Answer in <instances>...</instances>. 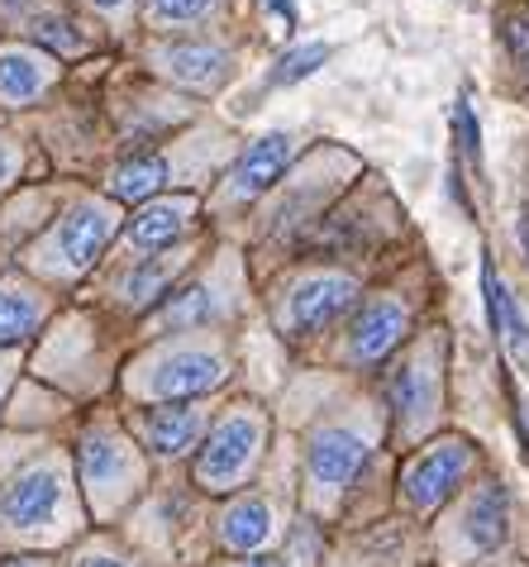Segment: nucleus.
<instances>
[{
	"label": "nucleus",
	"mask_w": 529,
	"mask_h": 567,
	"mask_svg": "<svg viewBox=\"0 0 529 567\" xmlns=\"http://www.w3.org/2000/svg\"><path fill=\"white\" fill-rule=\"evenodd\" d=\"M225 315V291H220V281H191V287H181L173 301H167L158 315H153L148 324H158V329H200V324H210V320H220Z\"/></svg>",
	"instance_id": "nucleus-19"
},
{
	"label": "nucleus",
	"mask_w": 529,
	"mask_h": 567,
	"mask_svg": "<svg viewBox=\"0 0 529 567\" xmlns=\"http://www.w3.org/2000/svg\"><path fill=\"white\" fill-rule=\"evenodd\" d=\"M76 567H129L124 558H111V554H91V558H82Z\"/></svg>",
	"instance_id": "nucleus-27"
},
{
	"label": "nucleus",
	"mask_w": 529,
	"mask_h": 567,
	"mask_svg": "<svg viewBox=\"0 0 529 567\" xmlns=\"http://www.w3.org/2000/svg\"><path fill=\"white\" fill-rule=\"evenodd\" d=\"M24 34L34 39V49H53V53H82L86 49V39L76 34V24L58 10H34L24 20Z\"/></svg>",
	"instance_id": "nucleus-23"
},
{
	"label": "nucleus",
	"mask_w": 529,
	"mask_h": 567,
	"mask_svg": "<svg viewBox=\"0 0 529 567\" xmlns=\"http://www.w3.org/2000/svg\"><path fill=\"white\" fill-rule=\"evenodd\" d=\"M134 430L153 453L177 458V453L191 449L200 430H206V411H200V405H153V411L134 415Z\"/></svg>",
	"instance_id": "nucleus-13"
},
{
	"label": "nucleus",
	"mask_w": 529,
	"mask_h": 567,
	"mask_svg": "<svg viewBox=\"0 0 529 567\" xmlns=\"http://www.w3.org/2000/svg\"><path fill=\"white\" fill-rule=\"evenodd\" d=\"M357 296V281L349 272H310L287 291L282 310H277V324L282 334H315L330 320H339Z\"/></svg>",
	"instance_id": "nucleus-7"
},
{
	"label": "nucleus",
	"mask_w": 529,
	"mask_h": 567,
	"mask_svg": "<svg viewBox=\"0 0 529 567\" xmlns=\"http://www.w3.org/2000/svg\"><path fill=\"white\" fill-rule=\"evenodd\" d=\"M225 377H229V358L215 343L196 339V343H173V349L138 362V372H129V386L144 401H181V396L215 391Z\"/></svg>",
	"instance_id": "nucleus-3"
},
{
	"label": "nucleus",
	"mask_w": 529,
	"mask_h": 567,
	"mask_svg": "<svg viewBox=\"0 0 529 567\" xmlns=\"http://www.w3.org/2000/svg\"><path fill=\"white\" fill-rule=\"evenodd\" d=\"M6 377H10V372H6V362H0V391H6Z\"/></svg>",
	"instance_id": "nucleus-34"
},
{
	"label": "nucleus",
	"mask_w": 529,
	"mask_h": 567,
	"mask_svg": "<svg viewBox=\"0 0 529 567\" xmlns=\"http://www.w3.org/2000/svg\"><path fill=\"white\" fill-rule=\"evenodd\" d=\"M82 482H86V496L96 501V511H115L144 482V463H138V453L120 434L96 430L82 439Z\"/></svg>",
	"instance_id": "nucleus-6"
},
{
	"label": "nucleus",
	"mask_w": 529,
	"mask_h": 567,
	"mask_svg": "<svg viewBox=\"0 0 529 567\" xmlns=\"http://www.w3.org/2000/svg\"><path fill=\"white\" fill-rule=\"evenodd\" d=\"M0 567H49V563H43V558H39V563H34V558H6Z\"/></svg>",
	"instance_id": "nucleus-31"
},
{
	"label": "nucleus",
	"mask_w": 529,
	"mask_h": 567,
	"mask_svg": "<svg viewBox=\"0 0 529 567\" xmlns=\"http://www.w3.org/2000/svg\"><path fill=\"white\" fill-rule=\"evenodd\" d=\"M272 534H277V515L268 501H258V496L235 501L220 519V539H225V548H235V554H258V548L272 544Z\"/></svg>",
	"instance_id": "nucleus-18"
},
{
	"label": "nucleus",
	"mask_w": 529,
	"mask_h": 567,
	"mask_svg": "<svg viewBox=\"0 0 529 567\" xmlns=\"http://www.w3.org/2000/svg\"><path fill=\"white\" fill-rule=\"evenodd\" d=\"M0 529L14 534V539H39V544H58L76 529L72 486H68L62 458L29 463L20 477L0 492Z\"/></svg>",
	"instance_id": "nucleus-1"
},
{
	"label": "nucleus",
	"mask_w": 529,
	"mask_h": 567,
	"mask_svg": "<svg viewBox=\"0 0 529 567\" xmlns=\"http://www.w3.org/2000/svg\"><path fill=\"white\" fill-rule=\"evenodd\" d=\"M91 6H96V10H105V14H115V10H124V6H129V0H91Z\"/></svg>",
	"instance_id": "nucleus-29"
},
{
	"label": "nucleus",
	"mask_w": 529,
	"mask_h": 567,
	"mask_svg": "<svg viewBox=\"0 0 529 567\" xmlns=\"http://www.w3.org/2000/svg\"><path fill=\"white\" fill-rule=\"evenodd\" d=\"M243 567H282L277 558H253V563H243Z\"/></svg>",
	"instance_id": "nucleus-32"
},
{
	"label": "nucleus",
	"mask_w": 529,
	"mask_h": 567,
	"mask_svg": "<svg viewBox=\"0 0 529 567\" xmlns=\"http://www.w3.org/2000/svg\"><path fill=\"white\" fill-rule=\"evenodd\" d=\"M401 334H406V306H401V301H372L353 320L344 353L353 362H377V358H386L396 349Z\"/></svg>",
	"instance_id": "nucleus-15"
},
{
	"label": "nucleus",
	"mask_w": 529,
	"mask_h": 567,
	"mask_svg": "<svg viewBox=\"0 0 529 567\" xmlns=\"http://www.w3.org/2000/svg\"><path fill=\"white\" fill-rule=\"evenodd\" d=\"M392 401H396V420L406 434H419L439 415V362H434V349H419L401 362L396 382H392Z\"/></svg>",
	"instance_id": "nucleus-9"
},
{
	"label": "nucleus",
	"mask_w": 529,
	"mask_h": 567,
	"mask_svg": "<svg viewBox=\"0 0 529 567\" xmlns=\"http://www.w3.org/2000/svg\"><path fill=\"white\" fill-rule=\"evenodd\" d=\"M0 10H14V14H20V10H34V0H0Z\"/></svg>",
	"instance_id": "nucleus-30"
},
{
	"label": "nucleus",
	"mask_w": 529,
	"mask_h": 567,
	"mask_svg": "<svg viewBox=\"0 0 529 567\" xmlns=\"http://www.w3.org/2000/svg\"><path fill=\"white\" fill-rule=\"evenodd\" d=\"M191 219H196V200L191 196H158V200H148V206L134 215L129 244H138V248H167L177 234H186Z\"/></svg>",
	"instance_id": "nucleus-17"
},
{
	"label": "nucleus",
	"mask_w": 529,
	"mask_h": 567,
	"mask_svg": "<svg viewBox=\"0 0 529 567\" xmlns=\"http://www.w3.org/2000/svg\"><path fill=\"white\" fill-rule=\"evenodd\" d=\"M43 315H49V296L24 277H6L0 281V349L29 339L43 324Z\"/></svg>",
	"instance_id": "nucleus-16"
},
{
	"label": "nucleus",
	"mask_w": 529,
	"mask_h": 567,
	"mask_svg": "<svg viewBox=\"0 0 529 567\" xmlns=\"http://www.w3.org/2000/svg\"><path fill=\"white\" fill-rule=\"evenodd\" d=\"M14 177H20V148L10 138H0V186H10Z\"/></svg>",
	"instance_id": "nucleus-26"
},
{
	"label": "nucleus",
	"mask_w": 529,
	"mask_h": 567,
	"mask_svg": "<svg viewBox=\"0 0 529 567\" xmlns=\"http://www.w3.org/2000/svg\"><path fill=\"white\" fill-rule=\"evenodd\" d=\"M115 229H120L115 206H105V200H76V206L43 234V244H34V267L58 281L82 277L86 267L101 258V248L111 244Z\"/></svg>",
	"instance_id": "nucleus-2"
},
{
	"label": "nucleus",
	"mask_w": 529,
	"mask_h": 567,
	"mask_svg": "<svg viewBox=\"0 0 529 567\" xmlns=\"http://www.w3.org/2000/svg\"><path fill=\"white\" fill-rule=\"evenodd\" d=\"M58 82V62L34 43H6L0 49V105H34Z\"/></svg>",
	"instance_id": "nucleus-11"
},
{
	"label": "nucleus",
	"mask_w": 529,
	"mask_h": 567,
	"mask_svg": "<svg viewBox=\"0 0 529 567\" xmlns=\"http://www.w3.org/2000/svg\"><path fill=\"white\" fill-rule=\"evenodd\" d=\"M262 439H268V420H262L258 405H235L215 434L206 439L196 458V482L206 492H235V486L248 482V472L262 458Z\"/></svg>",
	"instance_id": "nucleus-4"
},
{
	"label": "nucleus",
	"mask_w": 529,
	"mask_h": 567,
	"mask_svg": "<svg viewBox=\"0 0 529 567\" xmlns=\"http://www.w3.org/2000/svg\"><path fill=\"white\" fill-rule=\"evenodd\" d=\"M153 62L186 91H215L229 76V53L215 43H173V49L153 53Z\"/></svg>",
	"instance_id": "nucleus-14"
},
{
	"label": "nucleus",
	"mask_w": 529,
	"mask_h": 567,
	"mask_svg": "<svg viewBox=\"0 0 529 567\" xmlns=\"http://www.w3.org/2000/svg\"><path fill=\"white\" fill-rule=\"evenodd\" d=\"M481 281H487V306H491V320H496V329H501L506 349L529 362V315H525V306L501 287V277L491 272V262L481 267Z\"/></svg>",
	"instance_id": "nucleus-20"
},
{
	"label": "nucleus",
	"mask_w": 529,
	"mask_h": 567,
	"mask_svg": "<svg viewBox=\"0 0 529 567\" xmlns=\"http://www.w3.org/2000/svg\"><path fill=\"white\" fill-rule=\"evenodd\" d=\"M272 6H277V24H291V0H272Z\"/></svg>",
	"instance_id": "nucleus-28"
},
{
	"label": "nucleus",
	"mask_w": 529,
	"mask_h": 567,
	"mask_svg": "<svg viewBox=\"0 0 529 567\" xmlns=\"http://www.w3.org/2000/svg\"><path fill=\"white\" fill-rule=\"evenodd\" d=\"M181 262H186V248H158V254L144 258L129 277H124V301L129 306H153L167 291V281L181 272Z\"/></svg>",
	"instance_id": "nucleus-21"
},
{
	"label": "nucleus",
	"mask_w": 529,
	"mask_h": 567,
	"mask_svg": "<svg viewBox=\"0 0 529 567\" xmlns=\"http://www.w3.org/2000/svg\"><path fill=\"white\" fill-rule=\"evenodd\" d=\"M167 182H173L167 157H134V163H124L111 177V196L115 200H148L153 192H163Z\"/></svg>",
	"instance_id": "nucleus-22"
},
{
	"label": "nucleus",
	"mask_w": 529,
	"mask_h": 567,
	"mask_svg": "<svg viewBox=\"0 0 529 567\" xmlns=\"http://www.w3.org/2000/svg\"><path fill=\"white\" fill-rule=\"evenodd\" d=\"M291 153H295V138H291V134H282V130H277V134H262L258 144L235 163V172L225 177V192H220V196L235 200V206H239V200L262 196L277 177H282V167L291 163Z\"/></svg>",
	"instance_id": "nucleus-10"
},
{
	"label": "nucleus",
	"mask_w": 529,
	"mask_h": 567,
	"mask_svg": "<svg viewBox=\"0 0 529 567\" xmlns=\"http://www.w3.org/2000/svg\"><path fill=\"white\" fill-rule=\"evenodd\" d=\"M520 239H525V248H529V215L520 219Z\"/></svg>",
	"instance_id": "nucleus-33"
},
{
	"label": "nucleus",
	"mask_w": 529,
	"mask_h": 567,
	"mask_svg": "<svg viewBox=\"0 0 529 567\" xmlns=\"http://www.w3.org/2000/svg\"><path fill=\"white\" fill-rule=\"evenodd\" d=\"M473 467V444L468 439H439L434 449H425L401 477V496L411 511H434L448 492H458V482Z\"/></svg>",
	"instance_id": "nucleus-8"
},
{
	"label": "nucleus",
	"mask_w": 529,
	"mask_h": 567,
	"mask_svg": "<svg viewBox=\"0 0 529 567\" xmlns=\"http://www.w3.org/2000/svg\"><path fill=\"white\" fill-rule=\"evenodd\" d=\"M210 10H215V0H144L148 24H158V29L196 24V20H206Z\"/></svg>",
	"instance_id": "nucleus-24"
},
{
	"label": "nucleus",
	"mask_w": 529,
	"mask_h": 567,
	"mask_svg": "<svg viewBox=\"0 0 529 567\" xmlns=\"http://www.w3.org/2000/svg\"><path fill=\"white\" fill-rule=\"evenodd\" d=\"M324 58H330V43H305V49H291V53L268 72V86H291V82H301V76L315 72Z\"/></svg>",
	"instance_id": "nucleus-25"
},
{
	"label": "nucleus",
	"mask_w": 529,
	"mask_h": 567,
	"mask_svg": "<svg viewBox=\"0 0 529 567\" xmlns=\"http://www.w3.org/2000/svg\"><path fill=\"white\" fill-rule=\"evenodd\" d=\"M506 525H510V506H506V492L496 482L487 486H477V492L468 496V506H463L458 515V525H454V544H458V554H491L496 544L506 539Z\"/></svg>",
	"instance_id": "nucleus-12"
},
{
	"label": "nucleus",
	"mask_w": 529,
	"mask_h": 567,
	"mask_svg": "<svg viewBox=\"0 0 529 567\" xmlns=\"http://www.w3.org/2000/svg\"><path fill=\"white\" fill-rule=\"evenodd\" d=\"M367 434L349 430V424H324V430L310 439L305 449V482L315 506H334L339 496L349 492V482L363 472L367 463Z\"/></svg>",
	"instance_id": "nucleus-5"
}]
</instances>
